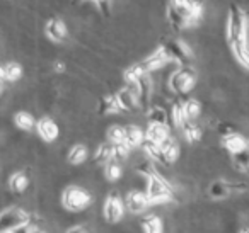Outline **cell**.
<instances>
[{
    "mask_svg": "<svg viewBox=\"0 0 249 233\" xmlns=\"http://www.w3.org/2000/svg\"><path fill=\"white\" fill-rule=\"evenodd\" d=\"M248 16L239 5L231 4L227 16V43L235 60L249 70V39H248Z\"/></svg>",
    "mask_w": 249,
    "mask_h": 233,
    "instance_id": "6da1fadb",
    "label": "cell"
},
{
    "mask_svg": "<svg viewBox=\"0 0 249 233\" xmlns=\"http://www.w3.org/2000/svg\"><path fill=\"white\" fill-rule=\"evenodd\" d=\"M166 16L174 31H184L200 22L203 16V5L200 2H169L166 7Z\"/></svg>",
    "mask_w": 249,
    "mask_h": 233,
    "instance_id": "7a4b0ae2",
    "label": "cell"
},
{
    "mask_svg": "<svg viewBox=\"0 0 249 233\" xmlns=\"http://www.w3.org/2000/svg\"><path fill=\"white\" fill-rule=\"evenodd\" d=\"M145 194L149 198L150 204H162V202H169L174 199V189L159 172L154 175L147 177V187Z\"/></svg>",
    "mask_w": 249,
    "mask_h": 233,
    "instance_id": "3957f363",
    "label": "cell"
},
{
    "mask_svg": "<svg viewBox=\"0 0 249 233\" xmlns=\"http://www.w3.org/2000/svg\"><path fill=\"white\" fill-rule=\"evenodd\" d=\"M92 202V194L87 189L80 187V185H69L65 191L62 192V204L65 209L72 213L84 211L89 208Z\"/></svg>",
    "mask_w": 249,
    "mask_h": 233,
    "instance_id": "277c9868",
    "label": "cell"
},
{
    "mask_svg": "<svg viewBox=\"0 0 249 233\" xmlns=\"http://www.w3.org/2000/svg\"><path fill=\"white\" fill-rule=\"evenodd\" d=\"M196 83V70L193 67H179L176 68V72H173V75L169 77V89L171 92L183 96L188 94Z\"/></svg>",
    "mask_w": 249,
    "mask_h": 233,
    "instance_id": "5b68a950",
    "label": "cell"
},
{
    "mask_svg": "<svg viewBox=\"0 0 249 233\" xmlns=\"http://www.w3.org/2000/svg\"><path fill=\"white\" fill-rule=\"evenodd\" d=\"M29 221H31V215L22 208L18 206L5 208L4 211H0V233H11Z\"/></svg>",
    "mask_w": 249,
    "mask_h": 233,
    "instance_id": "8992f818",
    "label": "cell"
},
{
    "mask_svg": "<svg viewBox=\"0 0 249 233\" xmlns=\"http://www.w3.org/2000/svg\"><path fill=\"white\" fill-rule=\"evenodd\" d=\"M167 56H169L171 62L178 63L179 67H190L191 60H193V51L191 48L181 39H171L164 45Z\"/></svg>",
    "mask_w": 249,
    "mask_h": 233,
    "instance_id": "52a82bcc",
    "label": "cell"
},
{
    "mask_svg": "<svg viewBox=\"0 0 249 233\" xmlns=\"http://www.w3.org/2000/svg\"><path fill=\"white\" fill-rule=\"evenodd\" d=\"M124 201L120 198L116 191L109 192L107 198L104 199V206H103V215L104 219L107 223H118L124 215Z\"/></svg>",
    "mask_w": 249,
    "mask_h": 233,
    "instance_id": "ba28073f",
    "label": "cell"
},
{
    "mask_svg": "<svg viewBox=\"0 0 249 233\" xmlns=\"http://www.w3.org/2000/svg\"><path fill=\"white\" fill-rule=\"evenodd\" d=\"M169 62H171V60H169V56H167L164 46H159L156 51H152L149 56H147V58H143L142 62L135 63V65L139 67V70L143 73V75H150L152 72L159 70L160 67H164L166 63H169Z\"/></svg>",
    "mask_w": 249,
    "mask_h": 233,
    "instance_id": "9c48e42d",
    "label": "cell"
},
{
    "mask_svg": "<svg viewBox=\"0 0 249 233\" xmlns=\"http://www.w3.org/2000/svg\"><path fill=\"white\" fill-rule=\"evenodd\" d=\"M128 89L135 94L140 107L149 111V99H150V96H152V90H154V83H152L150 75H143L142 79H139V82L137 83L128 85Z\"/></svg>",
    "mask_w": 249,
    "mask_h": 233,
    "instance_id": "30bf717a",
    "label": "cell"
},
{
    "mask_svg": "<svg viewBox=\"0 0 249 233\" xmlns=\"http://www.w3.org/2000/svg\"><path fill=\"white\" fill-rule=\"evenodd\" d=\"M123 201H124V208L128 209L130 213H133V215H142L150 206V201L147 198L145 191H130Z\"/></svg>",
    "mask_w": 249,
    "mask_h": 233,
    "instance_id": "8fae6325",
    "label": "cell"
},
{
    "mask_svg": "<svg viewBox=\"0 0 249 233\" xmlns=\"http://www.w3.org/2000/svg\"><path fill=\"white\" fill-rule=\"evenodd\" d=\"M36 133L41 136V140H45L46 143H52L58 138L60 130H58V124L52 119V117L45 116V117H39L36 121Z\"/></svg>",
    "mask_w": 249,
    "mask_h": 233,
    "instance_id": "7c38bea8",
    "label": "cell"
},
{
    "mask_svg": "<svg viewBox=\"0 0 249 233\" xmlns=\"http://www.w3.org/2000/svg\"><path fill=\"white\" fill-rule=\"evenodd\" d=\"M220 143H222V147H224L231 155L241 153V151H244L246 148L249 147V140H246V138L242 136L241 133H237V131H234V133L222 136Z\"/></svg>",
    "mask_w": 249,
    "mask_h": 233,
    "instance_id": "4fadbf2b",
    "label": "cell"
},
{
    "mask_svg": "<svg viewBox=\"0 0 249 233\" xmlns=\"http://www.w3.org/2000/svg\"><path fill=\"white\" fill-rule=\"evenodd\" d=\"M235 189L242 191L246 189L244 184H234V182H227V181H213L208 187V194L213 199H224L227 196H231V192H234Z\"/></svg>",
    "mask_w": 249,
    "mask_h": 233,
    "instance_id": "5bb4252c",
    "label": "cell"
},
{
    "mask_svg": "<svg viewBox=\"0 0 249 233\" xmlns=\"http://www.w3.org/2000/svg\"><path fill=\"white\" fill-rule=\"evenodd\" d=\"M45 34L48 36L52 41L62 43L63 39L67 38V26H65V22H63L62 19H58V17L50 19V21L46 22V26H45Z\"/></svg>",
    "mask_w": 249,
    "mask_h": 233,
    "instance_id": "9a60e30c",
    "label": "cell"
},
{
    "mask_svg": "<svg viewBox=\"0 0 249 233\" xmlns=\"http://www.w3.org/2000/svg\"><path fill=\"white\" fill-rule=\"evenodd\" d=\"M179 157V145L173 136H169L162 145H160V164L171 165Z\"/></svg>",
    "mask_w": 249,
    "mask_h": 233,
    "instance_id": "2e32d148",
    "label": "cell"
},
{
    "mask_svg": "<svg viewBox=\"0 0 249 233\" xmlns=\"http://www.w3.org/2000/svg\"><path fill=\"white\" fill-rule=\"evenodd\" d=\"M116 99L121 106V111H128V113H133V111H139L140 109V104L137 100L135 94L128 89V87H124V89L118 90L116 92Z\"/></svg>",
    "mask_w": 249,
    "mask_h": 233,
    "instance_id": "e0dca14e",
    "label": "cell"
},
{
    "mask_svg": "<svg viewBox=\"0 0 249 233\" xmlns=\"http://www.w3.org/2000/svg\"><path fill=\"white\" fill-rule=\"evenodd\" d=\"M143 141H145V131L142 128L135 126V124L124 126V143L130 148H140Z\"/></svg>",
    "mask_w": 249,
    "mask_h": 233,
    "instance_id": "ac0fdd59",
    "label": "cell"
},
{
    "mask_svg": "<svg viewBox=\"0 0 249 233\" xmlns=\"http://www.w3.org/2000/svg\"><path fill=\"white\" fill-rule=\"evenodd\" d=\"M171 136V126H162V124H149L145 130V138L157 145H162L167 138Z\"/></svg>",
    "mask_w": 249,
    "mask_h": 233,
    "instance_id": "d6986e66",
    "label": "cell"
},
{
    "mask_svg": "<svg viewBox=\"0 0 249 233\" xmlns=\"http://www.w3.org/2000/svg\"><path fill=\"white\" fill-rule=\"evenodd\" d=\"M147 119L149 124H162V126H171V114L166 107L152 106L147 111Z\"/></svg>",
    "mask_w": 249,
    "mask_h": 233,
    "instance_id": "ffe728a7",
    "label": "cell"
},
{
    "mask_svg": "<svg viewBox=\"0 0 249 233\" xmlns=\"http://www.w3.org/2000/svg\"><path fill=\"white\" fill-rule=\"evenodd\" d=\"M97 113H99L101 116L121 113V106H120V102H118V99H116V94L101 97L99 104H97Z\"/></svg>",
    "mask_w": 249,
    "mask_h": 233,
    "instance_id": "44dd1931",
    "label": "cell"
},
{
    "mask_svg": "<svg viewBox=\"0 0 249 233\" xmlns=\"http://www.w3.org/2000/svg\"><path fill=\"white\" fill-rule=\"evenodd\" d=\"M140 226H142L143 233H164L162 219L157 215H145L140 219Z\"/></svg>",
    "mask_w": 249,
    "mask_h": 233,
    "instance_id": "7402d4cb",
    "label": "cell"
},
{
    "mask_svg": "<svg viewBox=\"0 0 249 233\" xmlns=\"http://www.w3.org/2000/svg\"><path fill=\"white\" fill-rule=\"evenodd\" d=\"M169 114H171V126H174V128L183 126V124L186 123L183 100H181V99L173 100V104H171V109H169Z\"/></svg>",
    "mask_w": 249,
    "mask_h": 233,
    "instance_id": "603a6c76",
    "label": "cell"
},
{
    "mask_svg": "<svg viewBox=\"0 0 249 233\" xmlns=\"http://www.w3.org/2000/svg\"><path fill=\"white\" fill-rule=\"evenodd\" d=\"M29 185V177L26 175V172L19 170V172H14L9 179V187H11L12 192L16 194H22V192L28 189Z\"/></svg>",
    "mask_w": 249,
    "mask_h": 233,
    "instance_id": "cb8c5ba5",
    "label": "cell"
},
{
    "mask_svg": "<svg viewBox=\"0 0 249 233\" xmlns=\"http://www.w3.org/2000/svg\"><path fill=\"white\" fill-rule=\"evenodd\" d=\"M181 131H183V136L188 143H196V141L201 140V134H203L200 124H196L195 121H186L181 126Z\"/></svg>",
    "mask_w": 249,
    "mask_h": 233,
    "instance_id": "d4e9b609",
    "label": "cell"
},
{
    "mask_svg": "<svg viewBox=\"0 0 249 233\" xmlns=\"http://www.w3.org/2000/svg\"><path fill=\"white\" fill-rule=\"evenodd\" d=\"M87 157H89V150H87L86 145H73V147L70 148L69 155H67V158H69V162L72 165L84 164V162L87 160Z\"/></svg>",
    "mask_w": 249,
    "mask_h": 233,
    "instance_id": "484cf974",
    "label": "cell"
},
{
    "mask_svg": "<svg viewBox=\"0 0 249 233\" xmlns=\"http://www.w3.org/2000/svg\"><path fill=\"white\" fill-rule=\"evenodd\" d=\"M94 160H96L97 164H104V165L113 160V145H111L109 141L101 143L99 147L96 148V151H94Z\"/></svg>",
    "mask_w": 249,
    "mask_h": 233,
    "instance_id": "4316f807",
    "label": "cell"
},
{
    "mask_svg": "<svg viewBox=\"0 0 249 233\" xmlns=\"http://www.w3.org/2000/svg\"><path fill=\"white\" fill-rule=\"evenodd\" d=\"M14 123H16V126L21 128V130H24V131L36 130V119L29 113H26V111H19V113H16Z\"/></svg>",
    "mask_w": 249,
    "mask_h": 233,
    "instance_id": "83f0119b",
    "label": "cell"
},
{
    "mask_svg": "<svg viewBox=\"0 0 249 233\" xmlns=\"http://www.w3.org/2000/svg\"><path fill=\"white\" fill-rule=\"evenodd\" d=\"M183 107H184V116H186V121H195L201 113V104L198 102L196 99H193V97L184 99Z\"/></svg>",
    "mask_w": 249,
    "mask_h": 233,
    "instance_id": "f1b7e54d",
    "label": "cell"
},
{
    "mask_svg": "<svg viewBox=\"0 0 249 233\" xmlns=\"http://www.w3.org/2000/svg\"><path fill=\"white\" fill-rule=\"evenodd\" d=\"M140 148H142L143 153L149 157L150 162H160V145L154 143V141H150L145 138V141H143Z\"/></svg>",
    "mask_w": 249,
    "mask_h": 233,
    "instance_id": "f546056e",
    "label": "cell"
},
{
    "mask_svg": "<svg viewBox=\"0 0 249 233\" xmlns=\"http://www.w3.org/2000/svg\"><path fill=\"white\" fill-rule=\"evenodd\" d=\"M104 175H106V179L109 182L118 181V179L123 175V168H121V164H118V162H114V160L107 162V164L104 165Z\"/></svg>",
    "mask_w": 249,
    "mask_h": 233,
    "instance_id": "4dcf8cb0",
    "label": "cell"
},
{
    "mask_svg": "<svg viewBox=\"0 0 249 233\" xmlns=\"http://www.w3.org/2000/svg\"><path fill=\"white\" fill-rule=\"evenodd\" d=\"M107 141H109L111 145L123 143L124 141V126L113 124V126L107 128Z\"/></svg>",
    "mask_w": 249,
    "mask_h": 233,
    "instance_id": "1f68e13d",
    "label": "cell"
},
{
    "mask_svg": "<svg viewBox=\"0 0 249 233\" xmlns=\"http://www.w3.org/2000/svg\"><path fill=\"white\" fill-rule=\"evenodd\" d=\"M4 70H5V79L7 82H16V80H19L22 77V67L19 65V63H7V65H4Z\"/></svg>",
    "mask_w": 249,
    "mask_h": 233,
    "instance_id": "d6a6232c",
    "label": "cell"
},
{
    "mask_svg": "<svg viewBox=\"0 0 249 233\" xmlns=\"http://www.w3.org/2000/svg\"><path fill=\"white\" fill-rule=\"evenodd\" d=\"M130 150H132V148L124 143V141H123V143L113 145V160L118 162V164L124 162V160H126V157L130 155Z\"/></svg>",
    "mask_w": 249,
    "mask_h": 233,
    "instance_id": "836d02e7",
    "label": "cell"
},
{
    "mask_svg": "<svg viewBox=\"0 0 249 233\" xmlns=\"http://www.w3.org/2000/svg\"><path fill=\"white\" fill-rule=\"evenodd\" d=\"M232 158H234V165L239 170H249V147L241 153L232 155Z\"/></svg>",
    "mask_w": 249,
    "mask_h": 233,
    "instance_id": "e575fe53",
    "label": "cell"
},
{
    "mask_svg": "<svg viewBox=\"0 0 249 233\" xmlns=\"http://www.w3.org/2000/svg\"><path fill=\"white\" fill-rule=\"evenodd\" d=\"M137 172H139L140 175H143V177H150V175H154L156 174V167H154L152 165V162L150 160H145V162H142V164L139 165V167H137Z\"/></svg>",
    "mask_w": 249,
    "mask_h": 233,
    "instance_id": "d590c367",
    "label": "cell"
},
{
    "mask_svg": "<svg viewBox=\"0 0 249 233\" xmlns=\"http://www.w3.org/2000/svg\"><path fill=\"white\" fill-rule=\"evenodd\" d=\"M96 7H99L104 16H109L111 9H113V2H96Z\"/></svg>",
    "mask_w": 249,
    "mask_h": 233,
    "instance_id": "8d00e7d4",
    "label": "cell"
},
{
    "mask_svg": "<svg viewBox=\"0 0 249 233\" xmlns=\"http://www.w3.org/2000/svg\"><path fill=\"white\" fill-rule=\"evenodd\" d=\"M35 230H36V226L33 225L31 221H29V223H26V225L19 226V228H16L14 232H11V233H33Z\"/></svg>",
    "mask_w": 249,
    "mask_h": 233,
    "instance_id": "74e56055",
    "label": "cell"
},
{
    "mask_svg": "<svg viewBox=\"0 0 249 233\" xmlns=\"http://www.w3.org/2000/svg\"><path fill=\"white\" fill-rule=\"evenodd\" d=\"M53 70H55V72H58V73L65 72V63H63V62H55V63H53Z\"/></svg>",
    "mask_w": 249,
    "mask_h": 233,
    "instance_id": "f35d334b",
    "label": "cell"
},
{
    "mask_svg": "<svg viewBox=\"0 0 249 233\" xmlns=\"http://www.w3.org/2000/svg\"><path fill=\"white\" fill-rule=\"evenodd\" d=\"M67 233H87V232H86L84 226H73V228H70Z\"/></svg>",
    "mask_w": 249,
    "mask_h": 233,
    "instance_id": "ab89813d",
    "label": "cell"
},
{
    "mask_svg": "<svg viewBox=\"0 0 249 233\" xmlns=\"http://www.w3.org/2000/svg\"><path fill=\"white\" fill-rule=\"evenodd\" d=\"M5 79V70H4V65H0V82Z\"/></svg>",
    "mask_w": 249,
    "mask_h": 233,
    "instance_id": "60d3db41",
    "label": "cell"
},
{
    "mask_svg": "<svg viewBox=\"0 0 249 233\" xmlns=\"http://www.w3.org/2000/svg\"><path fill=\"white\" fill-rule=\"evenodd\" d=\"M239 233H249V228H242V230H241V232H239Z\"/></svg>",
    "mask_w": 249,
    "mask_h": 233,
    "instance_id": "b9f144b4",
    "label": "cell"
},
{
    "mask_svg": "<svg viewBox=\"0 0 249 233\" xmlns=\"http://www.w3.org/2000/svg\"><path fill=\"white\" fill-rule=\"evenodd\" d=\"M33 233H46V232H43V230H38V228H36V230H35V232H33Z\"/></svg>",
    "mask_w": 249,
    "mask_h": 233,
    "instance_id": "7bdbcfd3",
    "label": "cell"
},
{
    "mask_svg": "<svg viewBox=\"0 0 249 233\" xmlns=\"http://www.w3.org/2000/svg\"><path fill=\"white\" fill-rule=\"evenodd\" d=\"M0 92H2V87H0Z\"/></svg>",
    "mask_w": 249,
    "mask_h": 233,
    "instance_id": "ee69618b",
    "label": "cell"
},
{
    "mask_svg": "<svg viewBox=\"0 0 249 233\" xmlns=\"http://www.w3.org/2000/svg\"><path fill=\"white\" fill-rule=\"evenodd\" d=\"M0 87H2V82H0Z\"/></svg>",
    "mask_w": 249,
    "mask_h": 233,
    "instance_id": "f6af8a7d",
    "label": "cell"
}]
</instances>
